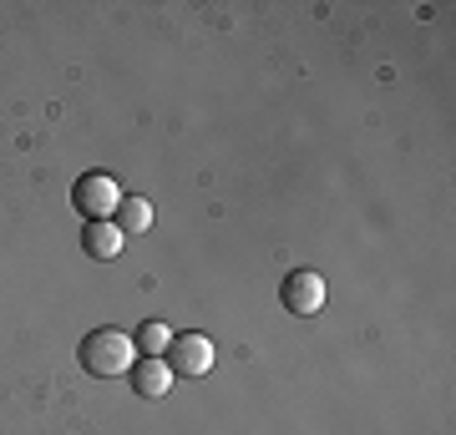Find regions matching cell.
I'll list each match as a JSON object with an SVG mask.
<instances>
[{
    "label": "cell",
    "mask_w": 456,
    "mask_h": 435,
    "mask_svg": "<svg viewBox=\"0 0 456 435\" xmlns=\"http://www.w3.org/2000/svg\"><path fill=\"white\" fill-rule=\"evenodd\" d=\"M77 355H82V370L97 375V380H117V375H127L142 359L137 344H132V334H122V329H92Z\"/></svg>",
    "instance_id": "1"
},
{
    "label": "cell",
    "mask_w": 456,
    "mask_h": 435,
    "mask_svg": "<svg viewBox=\"0 0 456 435\" xmlns=\"http://www.w3.org/2000/svg\"><path fill=\"white\" fill-rule=\"evenodd\" d=\"M122 238H127V233H122L112 218H97V223L82 228V248L92 258H117V254H122Z\"/></svg>",
    "instance_id": "6"
},
{
    "label": "cell",
    "mask_w": 456,
    "mask_h": 435,
    "mask_svg": "<svg viewBox=\"0 0 456 435\" xmlns=\"http://www.w3.org/2000/svg\"><path fill=\"white\" fill-rule=\"evenodd\" d=\"M279 299H284L289 314L310 319V314L325 309V274H314V269H294V274H284V284H279Z\"/></svg>",
    "instance_id": "2"
},
{
    "label": "cell",
    "mask_w": 456,
    "mask_h": 435,
    "mask_svg": "<svg viewBox=\"0 0 456 435\" xmlns=\"http://www.w3.org/2000/svg\"><path fill=\"white\" fill-rule=\"evenodd\" d=\"M112 223L122 228V233H147V228H152V203H147V197H127V193H122Z\"/></svg>",
    "instance_id": "7"
},
{
    "label": "cell",
    "mask_w": 456,
    "mask_h": 435,
    "mask_svg": "<svg viewBox=\"0 0 456 435\" xmlns=\"http://www.w3.org/2000/svg\"><path fill=\"white\" fill-rule=\"evenodd\" d=\"M132 344H137V355H147V359H163L167 355V344H173V329H167L163 319H147L137 334H132Z\"/></svg>",
    "instance_id": "8"
},
{
    "label": "cell",
    "mask_w": 456,
    "mask_h": 435,
    "mask_svg": "<svg viewBox=\"0 0 456 435\" xmlns=\"http://www.w3.org/2000/svg\"><path fill=\"white\" fill-rule=\"evenodd\" d=\"M167 370L173 375H188V380H198V375L213 370V339L203 334H173V344H167Z\"/></svg>",
    "instance_id": "4"
},
{
    "label": "cell",
    "mask_w": 456,
    "mask_h": 435,
    "mask_svg": "<svg viewBox=\"0 0 456 435\" xmlns=\"http://www.w3.org/2000/svg\"><path fill=\"white\" fill-rule=\"evenodd\" d=\"M71 203H77V208L92 218V223H97V218H112V213H117V203H122V188H117L107 173H86V178L71 188Z\"/></svg>",
    "instance_id": "3"
},
{
    "label": "cell",
    "mask_w": 456,
    "mask_h": 435,
    "mask_svg": "<svg viewBox=\"0 0 456 435\" xmlns=\"http://www.w3.org/2000/svg\"><path fill=\"white\" fill-rule=\"evenodd\" d=\"M132 390H137V395H142V400H163L167 390H173V370H167V359H137V365H132Z\"/></svg>",
    "instance_id": "5"
}]
</instances>
